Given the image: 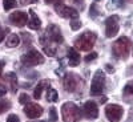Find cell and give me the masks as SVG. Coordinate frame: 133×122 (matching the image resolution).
Masks as SVG:
<instances>
[{
    "instance_id": "19",
    "label": "cell",
    "mask_w": 133,
    "mask_h": 122,
    "mask_svg": "<svg viewBox=\"0 0 133 122\" xmlns=\"http://www.w3.org/2000/svg\"><path fill=\"white\" fill-rule=\"evenodd\" d=\"M123 96H124L125 101H128V102L133 101V84H128V85L124 88Z\"/></svg>"
},
{
    "instance_id": "32",
    "label": "cell",
    "mask_w": 133,
    "mask_h": 122,
    "mask_svg": "<svg viewBox=\"0 0 133 122\" xmlns=\"http://www.w3.org/2000/svg\"><path fill=\"white\" fill-rule=\"evenodd\" d=\"M37 0H21V4H32V3H36Z\"/></svg>"
},
{
    "instance_id": "14",
    "label": "cell",
    "mask_w": 133,
    "mask_h": 122,
    "mask_svg": "<svg viewBox=\"0 0 133 122\" xmlns=\"http://www.w3.org/2000/svg\"><path fill=\"white\" fill-rule=\"evenodd\" d=\"M66 57H68V64L69 66H77L80 64V53L77 52L75 48H68L66 51Z\"/></svg>"
},
{
    "instance_id": "13",
    "label": "cell",
    "mask_w": 133,
    "mask_h": 122,
    "mask_svg": "<svg viewBox=\"0 0 133 122\" xmlns=\"http://www.w3.org/2000/svg\"><path fill=\"white\" fill-rule=\"evenodd\" d=\"M84 114L89 119H96L98 117V107L97 104L93 101H87L84 104Z\"/></svg>"
},
{
    "instance_id": "34",
    "label": "cell",
    "mask_w": 133,
    "mask_h": 122,
    "mask_svg": "<svg viewBox=\"0 0 133 122\" xmlns=\"http://www.w3.org/2000/svg\"><path fill=\"white\" fill-rule=\"evenodd\" d=\"M107 70H109V73H113L115 68H113V66H110V65H107Z\"/></svg>"
},
{
    "instance_id": "5",
    "label": "cell",
    "mask_w": 133,
    "mask_h": 122,
    "mask_svg": "<svg viewBox=\"0 0 133 122\" xmlns=\"http://www.w3.org/2000/svg\"><path fill=\"white\" fill-rule=\"evenodd\" d=\"M105 86V73L103 70H97L92 78V84H91V94L97 96L101 94Z\"/></svg>"
},
{
    "instance_id": "1",
    "label": "cell",
    "mask_w": 133,
    "mask_h": 122,
    "mask_svg": "<svg viewBox=\"0 0 133 122\" xmlns=\"http://www.w3.org/2000/svg\"><path fill=\"white\" fill-rule=\"evenodd\" d=\"M130 47H132V42L127 36L120 37L118 40H116L113 42V54L117 59H127L129 56V52H130Z\"/></svg>"
},
{
    "instance_id": "16",
    "label": "cell",
    "mask_w": 133,
    "mask_h": 122,
    "mask_svg": "<svg viewBox=\"0 0 133 122\" xmlns=\"http://www.w3.org/2000/svg\"><path fill=\"white\" fill-rule=\"evenodd\" d=\"M4 81L8 82L11 92H12V93H16V90H17V77H16V73H14V72L7 73L5 77H4Z\"/></svg>"
},
{
    "instance_id": "3",
    "label": "cell",
    "mask_w": 133,
    "mask_h": 122,
    "mask_svg": "<svg viewBox=\"0 0 133 122\" xmlns=\"http://www.w3.org/2000/svg\"><path fill=\"white\" fill-rule=\"evenodd\" d=\"M61 117L64 122H77L80 119V109L73 102H65L61 106Z\"/></svg>"
},
{
    "instance_id": "18",
    "label": "cell",
    "mask_w": 133,
    "mask_h": 122,
    "mask_svg": "<svg viewBox=\"0 0 133 122\" xmlns=\"http://www.w3.org/2000/svg\"><path fill=\"white\" fill-rule=\"evenodd\" d=\"M19 44H20V37L16 33H11L5 39V47H8V48H16Z\"/></svg>"
},
{
    "instance_id": "6",
    "label": "cell",
    "mask_w": 133,
    "mask_h": 122,
    "mask_svg": "<svg viewBox=\"0 0 133 122\" xmlns=\"http://www.w3.org/2000/svg\"><path fill=\"white\" fill-rule=\"evenodd\" d=\"M105 114L109 122H120L124 114V109L120 105H115V104H109L105 107Z\"/></svg>"
},
{
    "instance_id": "4",
    "label": "cell",
    "mask_w": 133,
    "mask_h": 122,
    "mask_svg": "<svg viewBox=\"0 0 133 122\" xmlns=\"http://www.w3.org/2000/svg\"><path fill=\"white\" fill-rule=\"evenodd\" d=\"M20 60H21V64L25 66H36V65H40L44 62V56L39 51L31 49L27 53H24Z\"/></svg>"
},
{
    "instance_id": "35",
    "label": "cell",
    "mask_w": 133,
    "mask_h": 122,
    "mask_svg": "<svg viewBox=\"0 0 133 122\" xmlns=\"http://www.w3.org/2000/svg\"><path fill=\"white\" fill-rule=\"evenodd\" d=\"M4 61H2V62H0V76H2V72H3V66H4Z\"/></svg>"
},
{
    "instance_id": "31",
    "label": "cell",
    "mask_w": 133,
    "mask_h": 122,
    "mask_svg": "<svg viewBox=\"0 0 133 122\" xmlns=\"http://www.w3.org/2000/svg\"><path fill=\"white\" fill-rule=\"evenodd\" d=\"M5 33H8V28H5V29H3L2 32H0V42H2V41L4 40V36H5Z\"/></svg>"
},
{
    "instance_id": "15",
    "label": "cell",
    "mask_w": 133,
    "mask_h": 122,
    "mask_svg": "<svg viewBox=\"0 0 133 122\" xmlns=\"http://www.w3.org/2000/svg\"><path fill=\"white\" fill-rule=\"evenodd\" d=\"M29 19H28V27L29 29H33V31H39L41 28V20L39 19V16L35 13L33 9H29Z\"/></svg>"
},
{
    "instance_id": "27",
    "label": "cell",
    "mask_w": 133,
    "mask_h": 122,
    "mask_svg": "<svg viewBox=\"0 0 133 122\" xmlns=\"http://www.w3.org/2000/svg\"><path fill=\"white\" fill-rule=\"evenodd\" d=\"M97 59V53L96 52H91V53H88L87 56H85V61L87 62H91V61H93V60H96Z\"/></svg>"
},
{
    "instance_id": "20",
    "label": "cell",
    "mask_w": 133,
    "mask_h": 122,
    "mask_svg": "<svg viewBox=\"0 0 133 122\" xmlns=\"http://www.w3.org/2000/svg\"><path fill=\"white\" fill-rule=\"evenodd\" d=\"M59 99V94L57 92L53 89V88H48V92H47V101L49 102H56Z\"/></svg>"
},
{
    "instance_id": "36",
    "label": "cell",
    "mask_w": 133,
    "mask_h": 122,
    "mask_svg": "<svg viewBox=\"0 0 133 122\" xmlns=\"http://www.w3.org/2000/svg\"><path fill=\"white\" fill-rule=\"evenodd\" d=\"M125 2H128V3H133V0H125Z\"/></svg>"
},
{
    "instance_id": "30",
    "label": "cell",
    "mask_w": 133,
    "mask_h": 122,
    "mask_svg": "<svg viewBox=\"0 0 133 122\" xmlns=\"http://www.w3.org/2000/svg\"><path fill=\"white\" fill-rule=\"evenodd\" d=\"M44 2H45V3H53V4H56V5H59V4H63V2H64V0H44Z\"/></svg>"
},
{
    "instance_id": "10",
    "label": "cell",
    "mask_w": 133,
    "mask_h": 122,
    "mask_svg": "<svg viewBox=\"0 0 133 122\" xmlns=\"http://www.w3.org/2000/svg\"><path fill=\"white\" fill-rule=\"evenodd\" d=\"M56 13L61 17H65V19H77L79 17V12L77 9L72 8V7H66L64 4H59L56 5Z\"/></svg>"
},
{
    "instance_id": "26",
    "label": "cell",
    "mask_w": 133,
    "mask_h": 122,
    "mask_svg": "<svg viewBox=\"0 0 133 122\" xmlns=\"http://www.w3.org/2000/svg\"><path fill=\"white\" fill-rule=\"evenodd\" d=\"M49 119L52 122H56L57 121V113H56V109H55V107H51L49 109Z\"/></svg>"
},
{
    "instance_id": "8",
    "label": "cell",
    "mask_w": 133,
    "mask_h": 122,
    "mask_svg": "<svg viewBox=\"0 0 133 122\" xmlns=\"http://www.w3.org/2000/svg\"><path fill=\"white\" fill-rule=\"evenodd\" d=\"M63 85H64V89L66 92H76L79 89V85H80V78L73 73H66L64 80H63Z\"/></svg>"
},
{
    "instance_id": "22",
    "label": "cell",
    "mask_w": 133,
    "mask_h": 122,
    "mask_svg": "<svg viewBox=\"0 0 133 122\" xmlns=\"http://www.w3.org/2000/svg\"><path fill=\"white\" fill-rule=\"evenodd\" d=\"M44 51H45V54H48L49 57H53V56H56V48H55V47H49V45H45V47H44Z\"/></svg>"
},
{
    "instance_id": "24",
    "label": "cell",
    "mask_w": 133,
    "mask_h": 122,
    "mask_svg": "<svg viewBox=\"0 0 133 122\" xmlns=\"http://www.w3.org/2000/svg\"><path fill=\"white\" fill-rule=\"evenodd\" d=\"M71 27L73 31H77V29H80L81 28V21L79 19H72L71 20Z\"/></svg>"
},
{
    "instance_id": "7",
    "label": "cell",
    "mask_w": 133,
    "mask_h": 122,
    "mask_svg": "<svg viewBox=\"0 0 133 122\" xmlns=\"http://www.w3.org/2000/svg\"><path fill=\"white\" fill-rule=\"evenodd\" d=\"M118 28H120V25H118V16L117 15H113V16L107 19V21H105V35H107V37H109V39L115 37L118 33Z\"/></svg>"
},
{
    "instance_id": "33",
    "label": "cell",
    "mask_w": 133,
    "mask_h": 122,
    "mask_svg": "<svg viewBox=\"0 0 133 122\" xmlns=\"http://www.w3.org/2000/svg\"><path fill=\"white\" fill-rule=\"evenodd\" d=\"M5 93H7V89H5L4 86H0V97L5 96Z\"/></svg>"
},
{
    "instance_id": "25",
    "label": "cell",
    "mask_w": 133,
    "mask_h": 122,
    "mask_svg": "<svg viewBox=\"0 0 133 122\" xmlns=\"http://www.w3.org/2000/svg\"><path fill=\"white\" fill-rule=\"evenodd\" d=\"M19 102H20L21 105H27V104L29 102V96H28L27 93H21V94H20V98H19Z\"/></svg>"
},
{
    "instance_id": "28",
    "label": "cell",
    "mask_w": 133,
    "mask_h": 122,
    "mask_svg": "<svg viewBox=\"0 0 133 122\" xmlns=\"http://www.w3.org/2000/svg\"><path fill=\"white\" fill-rule=\"evenodd\" d=\"M7 122H20V119H19V117H17L16 114H11V116L8 117Z\"/></svg>"
},
{
    "instance_id": "38",
    "label": "cell",
    "mask_w": 133,
    "mask_h": 122,
    "mask_svg": "<svg viewBox=\"0 0 133 122\" xmlns=\"http://www.w3.org/2000/svg\"><path fill=\"white\" fill-rule=\"evenodd\" d=\"M2 31H3V29H2V28H0V32H2Z\"/></svg>"
},
{
    "instance_id": "2",
    "label": "cell",
    "mask_w": 133,
    "mask_h": 122,
    "mask_svg": "<svg viewBox=\"0 0 133 122\" xmlns=\"http://www.w3.org/2000/svg\"><path fill=\"white\" fill-rule=\"evenodd\" d=\"M96 33L93 32H84L80 37H77L75 41V47L79 51H92V48L95 47L96 42Z\"/></svg>"
},
{
    "instance_id": "39",
    "label": "cell",
    "mask_w": 133,
    "mask_h": 122,
    "mask_svg": "<svg viewBox=\"0 0 133 122\" xmlns=\"http://www.w3.org/2000/svg\"><path fill=\"white\" fill-rule=\"evenodd\" d=\"M96 2H100V0H96Z\"/></svg>"
},
{
    "instance_id": "12",
    "label": "cell",
    "mask_w": 133,
    "mask_h": 122,
    "mask_svg": "<svg viewBox=\"0 0 133 122\" xmlns=\"http://www.w3.org/2000/svg\"><path fill=\"white\" fill-rule=\"evenodd\" d=\"M47 36H48V40L56 42V44H61L64 41V37L57 25H49L47 28Z\"/></svg>"
},
{
    "instance_id": "37",
    "label": "cell",
    "mask_w": 133,
    "mask_h": 122,
    "mask_svg": "<svg viewBox=\"0 0 133 122\" xmlns=\"http://www.w3.org/2000/svg\"><path fill=\"white\" fill-rule=\"evenodd\" d=\"M32 122H45V121H32Z\"/></svg>"
},
{
    "instance_id": "21",
    "label": "cell",
    "mask_w": 133,
    "mask_h": 122,
    "mask_svg": "<svg viewBox=\"0 0 133 122\" xmlns=\"http://www.w3.org/2000/svg\"><path fill=\"white\" fill-rule=\"evenodd\" d=\"M3 5H4V11H9L16 7V0H4Z\"/></svg>"
},
{
    "instance_id": "17",
    "label": "cell",
    "mask_w": 133,
    "mask_h": 122,
    "mask_svg": "<svg viewBox=\"0 0 133 122\" xmlns=\"http://www.w3.org/2000/svg\"><path fill=\"white\" fill-rule=\"evenodd\" d=\"M49 88V80H43L37 84V86L35 88V92H33V97L36 99H40L41 98V94L44 92V89H48Z\"/></svg>"
},
{
    "instance_id": "9",
    "label": "cell",
    "mask_w": 133,
    "mask_h": 122,
    "mask_svg": "<svg viewBox=\"0 0 133 122\" xmlns=\"http://www.w3.org/2000/svg\"><path fill=\"white\" fill-rule=\"evenodd\" d=\"M24 113L29 119H37L41 114H43V107L39 104H33V102H28L24 106Z\"/></svg>"
},
{
    "instance_id": "29",
    "label": "cell",
    "mask_w": 133,
    "mask_h": 122,
    "mask_svg": "<svg viewBox=\"0 0 133 122\" xmlns=\"http://www.w3.org/2000/svg\"><path fill=\"white\" fill-rule=\"evenodd\" d=\"M97 13H98V9H97L96 4H92V5H91V15L95 16V15H97Z\"/></svg>"
},
{
    "instance_id": "11",
    "label": "cell",
    "mask_w": 133,
    "mask_h": 122,
    "mask_svg": "<svg viewBox=\"0 0 133 122\" xmlns=\"http://www.w3.org/2000/svg\"><path fill=\"white\" fill-rule=\"evenodd\" d=\"M9 21L11 24H14L16 27H24L25 24H28V16L21 12V11H16V12L9 15Z\"/></svg>"
},
{
    "instance_id": "23",
    "label": "cell",
    "mask_w": 133,
    "mask_h": 122,
    "mask_svg": "<svg viewBox=\"0 0 133 122\" xmlns=\"http://www.w3.org/2000/svg\"><path fill=\"white\" fill-rule=\"evenodd\" d=\"M11 107V102L9 101H0V114H3L5 110H8Z\"/></svg>"
}]
</instances>
